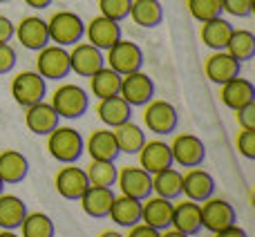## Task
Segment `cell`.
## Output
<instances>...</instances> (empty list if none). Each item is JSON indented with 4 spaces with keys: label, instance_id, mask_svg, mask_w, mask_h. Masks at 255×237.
Here are the masks:
<instances>
[{
    "label": "cell",
    "instance_id": "277c9868",
    "mask_svg": "<svg viewBox=\"0 0 255 237\" xmlns=\"http://www.w3.org/2000/svg\"><path fill=\"white\" fill-rule=\"evenodd\" d=\"M143 125L148 127V132L157 136L172 134L179 125L177 108L168 101H161V99H152L143 106Z\"/></svg>",
    "mask_w": 255,
    "mask_h": 237
},
{
    "label": "cell",
    "instance_id": "f35d334b",
    "mask_svg": "<svg viewBox=\"0 0 255 237\" xmlns=\"http://www.w3.org/2000/svg\"><path fill=\"white\" fill-rule=\"evenodd\" d=\"M235 148L249 161H255V130H242L240 127L238 136H235Z\"/></svg>",
    "mask_w": 255,
    "mask_h": 237
},
{
    "label": "cell",
    "instance_id": "4fadbf2b",
    "mask_svg": "<svg viewBox=\"0 0 255 237\" xmlns=\"http://www.w3.org/2000/svg\"><path fill=\"white\" fill-rule=\"evenodd\" d=\"M56 193L67 202H79L81 195L88 190L90 181L83 168H76V163H63V168L56 172Z\"/></svg>",
    "mask_w": 255,
    "mask_h": 237
},
{
    "label": "cell",
    "instance_id": "d6a6232c",
    "mask_svg": "<svg viewBox=\"0 0 255 237\" xmlns=\"http://www.w3.org/2000/svg\"><path fill=\"white\" fill-rule=\"evenodd\" d=\"M119 88H121V74H117V72L108 65H103L101 70L90 76V92H92L94 99H99V101L119 94Z\"/></svg>",
    "mask_w": 255,
    "mask_h": 237
},
{
    "label": "cell",
    "instance_id": "6da1fadb",
    "mask_svg": "<svg viewBox=\"0 0 255 237\" xmlns=\"http://www.w3.org/2000/svg\"><path fill=\"white\" fill-rule=\"evenodd\" d=\"M47 152L58 163H76L85 152V141L74 127L56 125L47 134Z\"/></svg>",
    "mask_w": 255,
    "mask_h": 237
},
{
    "label": "cell",
    "instance_id": "83f0119b",
    "mask_svg": "<svg viewBox=\"0 0 255 237\" xmlns=\"http://www.w3.org/2000/svg\"><path fill=\"white\" fill-rule=\"evenodd\" d=\"M233 29H235V27L231 25L226 18L217 16V18H211V20L202 22L199 36H202V43L206 45L208 49H213V52H220V49L226 47V43H229Z\"/></svg>",
    "mask_w": 255,
    "mask_h": 237
},
{
    "label": "cell",
    "instance_id": "1f68e13d",
    "mask_svg": "<svg viewBox=\"0 0 255 237\" xmlns=\"http://www.w3.org/2000/svg\"><path fill=\"white\" fill-rule=\"evenodd\" d=\"M115 132V139H117V145H119V152L124 154H136L141 150V145L145 143V132L141 125H136L134 121H126L121 125L112 127Z\"/></svg>",
    "mask_w": 255,
    "mask_h": 237
},
{
    "label": "cell",
    "instance_id": "8992f818",
    "mask_svg": "<svg viewBox=\"0 0 255 237\" xmlns=\"http://www.w3.org/2000/svg\"><path fill=\"white\" fill-rule=\"evenodd\" d=\"M45 94H47V81L36 70L18 72L11 79V97L20 108H29L43 101Z\"/></svg>",
    "mask_w": 255,
    "mask_h": 237
},
{
    "label": "cell",
    "instance_id": "ba28073f",
    "mask_svg": "<svg viewBox=\"0 0 255 237\" xmlns=\"http://www.w3.org/2000/svg\"><path fill=\"white\" fill-rule=\"evenodd\" d=\"M199 211H202V229L211 231V233L224 231L238 222V213H235L233 204L215 197V195L199 204Z\"/></svg>",
    "mask_w": 255,
    "mask_h": 237
},
{
    "label": "cell",
    "instance_id": "7dc6e473",
    "mask_svg": "<svg viewBox=\"0 0 255 237\" xmlns=\"http://www.w3.org/2000/svg\"><path fill=\"white\" fill-rule=\"evenodd\" d=\"M159 237H188V235L179 233V231H175V229H166V231H161V233H159Z\"/></svg>",
    "mask_w": 255,
    "mask_h": 237
},
{
    "label": "cell",
    "instance_id": "b9f144b4",
    "mask_svg": "<svg viewBox=\"0 0 255 237\" xmlns=\"http://www.w3.org/2000/svg\"><path fill=\"white\" fill-rule=\"evenodd\" d=\"M16 49L11 47L9 43H0V76L9 74V72L16 67Z\"/></svg>",
    "mask_w": 255,
    "mask_h": 237
},
{
    "label": "cell",
    "instance_id": "ab89813d",
    "mask_svg": "<svg viewBox=\"0 0 255 237\" xmlns=\"http://www.w3.org/2000/svg\"><path fill=\"white\" fill-rule=\"evenodd\" d=\"M255 9V0H222V11L233 18H247Z\"/></svg>",
    "mask_w": 255,
    "mask_h": 237
},
{
    "label": "cell",
    "instance_id": "ac0fdd59",
    "mask_svg": "<svg viewBox=\"0 0 255 237\" xmlns=\"http://www.w3.org/2000/svg\"><path fill=\"white\" fill-rule=\"evenodd\" d=\"M58 121H61V117L56 115L52 103H47L45 99L34 103V106L25 108V125H27V130L36 136H47L54 127L61 125Z\"/></svg>",
    "mask_w": 255,
    "mask_h": 237
},
{
    "label": "cell",
    "instance_id": "7a4b0ae2",
    "mask_svg": "<svg viewBox=\"0 0 255 237\" xmlns=\"http://www.w3.org/2000/svg\"><path fill=\"white\" fill-rule=\"evenodd\" d=\"M47 34L49 43L61 45V47H72V45L81 43L85 34V22L79 13L74 11H56L52 13V18L47 20Z\"/></svg>",
    "mask_w": 255,
    "mask_h": 237
},
{
    "label": "cell",
    "instance_id": "74e56055",
    "mask_svg": "<svg viewBox=\"0 0 255 237\" xmlns=\"http://www.w3.org/2000/svg\"><path fill=\"white\" fill-rule=\"evenodd\" d=\"M130 4L132 0H99V11H101V16L110 18V20L121 22L130 13Z\"/></svg>",
    "mask_w": 255,
    "mask_h": 237
},
{
    "label": "cell",
    "instance_id": "d4e9b609",
    "mask_svg": "<svg viewBox=\"0 0 255 237\" xmlns=\"http://www.w3.org/2000/svg\"><path fill=\"white\" fill-rule=\"evenodd\" d=\"M29 172V161L18 150H2L0 152V179L4 186L22 184Z\"/></svg>",
    "mask_w": 255,
    "mask_h": 237
},
{
    "label": "cell",
    "instance_id": "3957f363",
    "mask_svg": "<svg viewBox=\"0 0 255 237\" xmlns=\"http://www.w3.org/2000/svg\"><path fill=\"white\" fill-rule=\"evenodd\" d=\"M52 108L56 110V115L61 118H67V121H74V118H81L88 112L90 108V97L81 85L74 83H63L54 90L52 94Z\"/></svg>",
    "mask_w": 255,
    "mask_h": 237
},
{
    "label": "cell",
    "instance_id": "681fc988",
    "mask_svg": "<svg viewBox=\"0 0 255 237\" xmlns=\"http://www.w3.org/2000/svg\"><path fill=\"white\" fill-rule=\"evenodd\" d=\"M0 237H20L16 233V231H4V229H0Z\"/></svg>",
    "mask_w": 255,
    "mask_h": 237
},
{
    "label": "cell",
    "instance_id": "44dd1931",
    "mask_svg": "<svg viewBox=\"0 0 255 237\" xmlns=\"http://www.w3.org/2000/svg\"><path fill=\"white\" fill-rule=\"evenodd\" d=\"M170 229L193 237L202 231V211L197 202L184 199L179 204H172V224Z\"/></svg>",
    "mask_w": 255,
    "mask_h": 237
},
{
    "label": "cell",
    "instance_id": "5bb4252c",
    "mask_svg": "<svg viewBox=\"0 0 255 237\" xmlns=\"http://www.w3.org/2000/svg\"><path fill=\"white\" fill-rule=\"evenodd\" d=\"M106 65V56L99 47H94L92 43H76L70 49V67L74 74L90 79L94 72H99Z\"/></svg>",
    "mask_w": 255,
    "mask_h": 237
},
{
    "label": "cell",
    "instance_id": "bcb514c9",
    "mask_svg": "<svg viewBox=\"0 0 255 237\" xmlns=\"http://www.w3.org/2000/svg\"><path fill=\"white\" fill-rule=\"evenodd\" d=\"M22 2H25L27 7H31V9H47L54 0H22Z\"/></svg>",
    "mask_w": 255,
    "mask_h": 237
},
{
    "label": "cell",
    "instance_id": "ee69618b",
    "mask_svg": "<svg viewBox=\"0 0 255 237\" xmlns=\"http://www.w3.org/2000/svg\"><path fill=\"white\" fill-rule=\"evenodd\" d=\"M13 29H16V25L7 16H0V43H9L13 38Z\"/></svg>",
    "mask_w": 255,
    "mask_h": 237
},
{
    "label": "cell",
    "instance_id": "7402d4cb",
    "mask_svg": "<svg viewBox=\"0 0 255 237\" xmlns=\"http://www.w3.org/2000/svg\"><path fill=\"white\" fill-rule=\"evenodd\" d=\"M85 152L90 159H99V161H117L119 157V145H117L115 132L112 127H99L85 141Z\"/></svg>",
    "mask_w": 255,
    "mask_h": 237
},
{
    "label": "cell",
    "instance_id": "60d3db41",
    "mask_svg": "<svg viewBox=\"0 0 255 237\" xmlns=\"http://www.w3.org/2000/svg\"><path fill=\"white\" fill-rule=\"evenodd\" d=\"M235 121L242 130H255V101L235 110Z\"/></svg>",
    "mask_w": 255,
    "mask_h": 237
},
{
    "label": "cell",
    "instance_id": "603a6c76",
    "mask_svg": "<svg viewBox=\"0 0 255 237\" xmlns=\"http://www.w3.org/2000/svg\"><path fill=\"white\" fill-rule=\"evenodd\" d=\"M220 101L224 103L229 110L235 112L238 108L255 101V85L249 79L235 76V79L226 81L224 85H220Z\"/></svg>",
    "mask_w": 255,
    "mask_h": 237
},
{
    "label": "cell",
    "instance_id": "7bdbcfd3",
    "mask_svg": "<svg viewBox=\"0 0 255 237\" xmlns=\"http://www.w3.org/2000/svg\"><path fill=\"white\" fill-rule=\"evenodd\" d=\"M126 237H159V231H154V229H150V226H145V224H134V226H130L128 229V235Z\"/></svg>",
    "mask_w": 255,
    "mask_h": 237
},
{
    "label": "cell",
    "instance_id": "f907efd6",
    "mask_svg": "<svg viewBox=\"0 0 255 237\" xmlns=\"http://www.w3.org/2000/svg\"><path fill=\"white\" fill-rule=\"evenodd\" d=\"M4 193V184H2V179H0V195Z\"/></svg>",
    "mask_w": 255,
    "mask_h": 237
},
{
    "label": "cell",
    "instance_id": "ffe728a7",
    "mask_svg": "<svg viewBox=\"0 0 255 237\" xmlns=\"http://www.w3.org/2000/svg\"><path fill=\"white\" fill-rule=\"evenodd\" d=\"M136 157H139V166L143 168L145 172H150V175L172 166L170 143H166V141H161V139H152V141L145 139V143L141 145Z\"/></svg>",
    "mask_w": 255,
    "mask_h": 237
},
{
    "label": "cell",
    "instance_id": "f6af8a7d",
    "mask_svg": "<svg viewBox=\"0 0 255 237\" xmlns=\"http://www.w3.org/2000/svg\"><path fill=\"white\" fill-rule=\"evenodd\" d=\"M215 237H249V233L242 229V226H238V224H233V226H229V229H224V231H217V233H213Z\"/></svg>",
    "mask_w": 255,
    "mask_h": 237
},
{
    "label": "cell",
    "instance_id": "7c38bea8",
    "mask_svg": "<svg viewBox=\"0 0 255 237\" xmlns=\"http://www.w3.org/2000/svg\"><path fill=\"white\" fill-rule=\"evenodd\" d=\"M215 179L208 170L204 168L195 166V168H188L186 172H181V195L190 202H206L208 197L215 195Z\"/></svg>",
    "mask_w": 255,
    "mask_h": 237
},
{
    "label": "cell",
    "instance_id": "d590c367",
    "mask_svg": "<svg viewBox=\"0 0 255 237\" xmlns=\"http://www.w3.org/2000/svg\"><path fill=\"white\" fill-rule=\"evenodd\" d=\"M20 237H54L56 229L49 215L45 213H27L20 224Z\"/></svg>",
    "mask_w": 255,
    "mask_h": 237
},
{
    "label": "cell",
    "instance_id": "d6986e66",
    "mask_svg": "<svg viewBox=\"0 0 255 237\" xmlns=\"http://www.w3.org/2000/svg\"><path fill=\"white\" fill-rule=\"evenodd\" d=\"M83 36H88V43H92L94 47L106 52V49H110L112 45L121 38V25L106 16H94L92 20L85 25Z\"/></svg>",
    "mask_w": 255,
    "mask_h": 237
},
{
    "label": "cell",
    "instance_id": "4316f807",
    "mask_svg": "<svg viewBox=\"0 0 255 237\" xmlns=\"http://www.w3.org/2000/svg\"><path fill=\"white\" fill-rule=\"evenodd\" d=\"M97 115L106 127H117V125H121V123H126L132 118V106L126 103L119 94H115V97H108V99H101V101H99Z\"/></svg>",
    "mask_w": 255,
    "mask_h": 237
},
{
    "label": "cell",
    "instance_id": "cb8c5ba5",
    "mask_svg": "<svg viewBox=\"0 0 255 237\" xmlns=\"http://www.w3.org/2000/svg\"><path fill=\"white\" fill-rule=\"evenodd\" d=\"M79 202L88 217L106 220L112 202H115V193H112V188H103V186H88V190L81 195Z\"/></svg>",
    "mask_w": 255,
    "mask_h": 237
},
{
    "label": "cell",
    "instance_id": "8d00e7d4",
    "mask_svg": "<svg viewBox=\"0 0 255 237\" xmlns=\"http://www.w3.org/2000/svg\"><path fill=\"white\" fill-rule=\"evenodd\" d=\"M186 7L197 22H206L224 13L222 11V0H186Z\"/></svg>",
    "mask_w": 255,
    "mask_h": 237
},
{
    "label": "cell",
    "instance_id": "836d02e7",
    "mask_svg": "<svg viewBox=\"0 0 255 237\" xmlns=\"http://www.w3.org/2000/svg\"><path fill=\"white\" fill-rule=\"evenodd\" d=\"M226 52L235 58L238 63L251 61L255 56V34L249 29H233L229 43H226Z\"/></svg>",
    "mask_w": 255,
    "mask_h": 237
},
{
    "label": "cell",
    "instance_id": "816d5d0a",
    "mask_svg": "<svg viewBox=\"0 0 255 237\" xmlns=\"http://www.w3.org/2000/svg\"><path fill=\"white\" fill-rule=\"evenodd\" d=\"M0 2H9V0H0Z\"/></svg>",
    "mask_w": 255,
    "mask_h": 237
},
{
    "label": "cell",
    "instance_id": "4dcf8cb0",
    "mask_svg": "<svg viewBox=\"0 0 255 237\" xmlns=\"http://www.w3.org/2000/svg\"><path fill=\"white\" fill-rule=\"evenodd\" d=\"M152 195L170 199V202L179 199L181 197V172L172 166L154 172L152 175Z\"/></svg>",
    "mask_w": 255,
    "mask_h": 237
},
{
    "label": "cell",
    "instance_id": "c3c4849f",
    "mask_svg": "<svg viewBox=\"0 0 255 237\" xmlns=\"http://www.w3.org/2000/svg\"><path fill=\"white\" fill-rule=\"evenodd\" d=\"M99 237H126V235H121L119 231H112V229H110V231H103V233L99 235Z\"/></svg>",
    "mask_w": 255,
    "mask_h": 237
},
{
    "label": "cell",
    "instance_id": "f1b7e54d",
    "mask_svg": "<svg viewBox=\"0 0 255 237\" xmlns=\"http://www.w3.org/2000/svg\"><path fill=\"white\" fill-rule=\"evenodd\" d=\"M128 18L143 29H154L163 20V7L159 0H132Z\"/></svg>",
    "mask_w": 255,
    "mask_h": 237
},
{
    "label": "cell",
    "instance_id": "52a82bcc",
    "mask_svg": "<svg viewBox=\"0 0 255 237\" xmlns=\"http://www.w3.org/2000/svg\"><path fill=\"white\" fill-rule=\"evenodd\" d=\"M106 65L112 67L121 76L132 74V72H139L143 67V52L132 40L119 38L110 49H106Z\"/></svg>",
    "mask_w": 255,
    "mask_h": 237
},
{
    "label": "cell",
    "instance_id": "30bf717a",
    "mask_svg": "<svg viewBox=\"0 0 255 237\" xmlns=\"http://www.w3.org/2000/svg\"><path fill=\"white\" fill-rule=\"evenodd\" d=\"M119 97L132 108H143L148 101L154 99V83L143 70L121 76Z\"/></svg>",
    "mask_w": 255,
    "mask_h": 237
},
{
    "label": "cell",
    "instance_id": "8fae6325",
    "mask_svg": "<svg viewBox=\"0 0 255 237\" xmlns=\"http://www.w3.org/2000/svg\"><path fill=\"white\" fill-rule=\"evenodd\" d=\"M117 186L121 195L143 202L145 197L152 195V175L145 172L141 166H124L117 172Z\"/></svg>",
    "mask_w": 255,
    "mask_h": 237
},
{
    "label": "cell",
    "instance_id": "e0dca14e",
    "mask_svg": "<svg viewBox=\"0 0 255 237\" xmlns=\"http://www.w3.org/2000/svg\"><path fill=\"white\" fill-rule=\"evenodd\" d=\"M141 224L150 226L154 231H166L172 224V202L170 199L150 195L141 202Z\"/></svg>",
    "mask_w": 255,
    "mask_h": 237
},
{
    "label": "cell",
    "instance_id": "5b68a950",
    "mask_svg": "<svg viewBox=\"0 0 255 237\" xmlns=\"http://www.w3.org/2000/svg\"><path fill=\"white\" fill-rule=\"evenodd\" d=\"M36 72L43 76L45 81H61L72 72L70 67V49L61 47V45H45L38 49L36 56Z\"/></svg>",
    "mask_w": 255,
    "mask_h": 237
},
{
    "label": "cell",
    "instance_id": "e575fe53",
    "mask_svg": "<svg viewBox=\"0 0 255 237\" xmlns=\"http://www.w3.org/2000/svg\"><path fill=\"white\" fill-rule=\"evenodd\" d=\"M85 175H88L90 186H103V188H112L117 184V172L119 168L115 166V161H99L92 159L88 163V168H83Z\"/></svg>",
    "mask_w": 255,
    "mask_h": 237
},
{
    "label": "cell",
    "instance_id": "2e32d148",
    "mask_svg": "<svg viewBox=\"0 0 255 237\" xmlns=\"http://www.w3.org/2000/svg\"><path fill=\"white\" fill-rule=\"evenodd\" d=\"M240 70H242V63L235 61L226 49L213 52L211 56L204 61V74H206V79L215 85H224L226 81L240 76Z\"/></svg>",
    "mask_w": 255,
    "mask_h": 237
},
{
    "label": "cell",
    "instance_id": "f546056e",
    "mask_svg": "<svg viewBox=\"0 0 255 237\" xmlns=\"http://www.w3.org/2000/svg\"><path fill=\"white\" fill-rule=\"evenodd\" d=\"M27 213H29L27 204L18 195H9V193L0 195V229L18 231Z\"/></svg>",
    "mask_w": 255,
    "mask_h": 237
},
{
    "label": "cell",
    "instance_id": "9c48e42d",
    "mask_svg": "<svg viewBox=\"0 0 255 237\" xmlns=\"http://www.w3.org/2000/svg\"><path fill=\"white\" fill-rule=\"evenodd\" d=\"M170 154H172V163L181 168H195L202 166L204 159H206V145L199 139L197 134H177L170 143Z\"/></svg>",
    "mask_w": 255,
    "mask_h": 237
},
{
    "label": "cell",
    "instance_id": "9a60e30c",
    "mask_svg": "<svg viewBox=\"0 0 255 237\" xmlns=\"http://www.w3.org/2000/svg\"><path fill=\"white\" fill-rule=\"evenodd\" d=\"M13 36L25 49L38 52L45 45H49V34H47V20L40 16H25L13 29Z\"/></svg>",
    "mask_w": 255,
    "mask_h": 237
},
{
    "label": "cell",
    "instance_id": "484cf974",
    "mask_svg": "<svg viewBox=\"0 0 255 237\" xmlns=\"http://www.w3.org/2000/svg\"><path fill=\"white\" fill-rule=\"evenodd\" d=\"M108 217L121 229H130L141 222V202L134 197H128V195H115Z\"/></svg>",
    "mask_w": 255,
    "mask_h": 237
}]
</instances>
